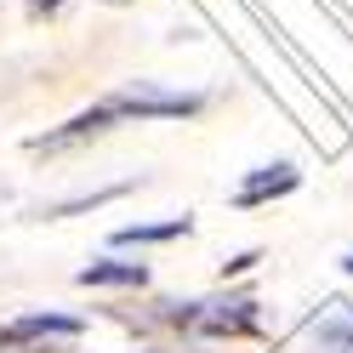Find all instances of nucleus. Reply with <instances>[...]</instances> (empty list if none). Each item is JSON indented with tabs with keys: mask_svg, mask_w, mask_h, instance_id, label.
Segmentation results:
<instances>
[{
	"mask_svg": "<svg viewBox=\"0 0 353 353\" xmlns=\"http://www.w3.org/2000/svg\"><path fill=\"white\" fill-rule=\"evenodd\" d=\"M200 103H205V97H194V92H160V85L137 80V85H125V92H114V97L92 103V108L74 114L69 125L34 137V148H69V143H85V137H97V131L120 125V120H183V114H200Z\"/></svg>",
	"mask_w": 353,
	"mask_h": 353,
	"instance_id": "nucleus-1",
	"label": "nucleus"
},
{
	"mask_svg": "<svg viewBox=\"0 0 353 353\" xmlns=\"http://www.w3.org/2000/svg\"><path fill=\"white\" fill-rule=\"evenodd\" d=\"M46 336H80V319H69V314H23V319L0 325V347H23V342H46Z\"/></svg>",
	"mask_w": 353,
	"mask_h": 353,
	"instance_id": "nucleus-2",
	"label": "nucleus"
},
{
	"mask_svg": "<svg viewBox=\"0 0 353 353\" xmlns=\"http://www.w3.org/2000/svg\"><path fill=\"white\" fill-rule=\"evenodd\" d=\"M211 314H200V330L205 336H228V330H251L256 325V314H251V296H234V302H205Z\"/></svg>",
	"mask_w": 353,
	"mask_h": 353,
	"instance_id": "nucleus-3",
	"label": "nucleus"
},
{
	"mask_svg": "<svg viewBox=\"0 0 353 353\" xmlns=\"http://www.w3.org/2000/svg\"><path fill=\"white\" fill-rule=\"evenodd\" d=\"M291 188H296V171L291 165H262V171H251L245 183H239V205H262V200L291 194Z\"/></svg>",
	"mask_w": 353,
	"mask_h": 353,
	"instance_id": "nucleus-4",
	"label": "nucleus"
},
{
	"mask_svg": "<svg viewBox=\"0 0 353 353\" xmlns=\"http://www.w3.org/2000/svg\"><path fill=\"white\" fill-rule=\"evenodd\" d=\"M80 285H148V268H143V262L103 256V262H85V268H80Z\"/></svg>",
	"mask_w": 353,
	"mask_h": 353,
	"instance_id": "nucleus-5",
	"label": "nucleus"
},
{
	"mask_svg": "<svg viewBox=\"0 0 353 353\" xmlns=\"http://www.w3.org/2000/svg\"><path fill=\"white\" fill-rule=\"evenodd\" d=\"M188 234V216H171V223H148V228H120L114 239L120 245H160V239H176Z\"/></svg>",
	"mask_w": 353,
	"mask_h": 353,
	"instance_id": "nucleus-6",
	"label": "nucleus"
},
{
	"mask_svg": "<svg viewBox=\"0 0 353 353\" xmlns=\"http://www.w3.org/2000/svg\"><path fill=\"white\" fill-rule=\"evenodd\" d=\"M319 342H336V347H353V314H325L319 325Z\"/></svg>",
	"mask_w": 353,
	"mask_h": 353,
	"instance_id": "nucleus-7",
	"label": "nucleus"
},
{
	"mask_svg": "<svg viewBox=\"0 0 353 353\" xmlns=\"http://www.w3.org/2000/svg\"><path fill=\"white\" fill-rule=\"evenodd\" d=\"M342 268H347V274H353V256H342Z\"/></svg>",
	"mask_w": 353,
	"mask_h": 353,
	"instance_id": "nucleus-8",
	"label": "nucleus"
}]
</instances>
